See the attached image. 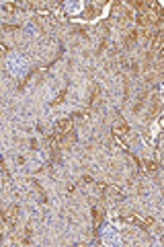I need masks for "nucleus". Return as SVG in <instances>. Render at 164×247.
I'll list each match as a JSON object with an SVG mask.
<instances>
[{"label":"nucleus","instance_id":"1","mask_svg":"<svg viewBox=\"0 0 164 247\" xmlns=\"http://www.w3.org/2000/svg\"><path fill=\"white\" fill-rule=\"evenodd\" d=\"M17 214H19L17 206H10L8 210H2V216H4V220H6L8 225H15V220H17Z\"/></svg>","mask_w":164,"mask_h":247},{"label":"nucleus","instance_id":"2","mask_svg":"<svg viewBox=\"0 0 164 247\" xmlns=\"http://www.w3.org/2000/svg\"><path fill=\"white\" fill-rule=\"evenodd\" d=\"M160 43H162V35H160V33H156V35H154V39H152V47H154V50H158V47H160Z\"/></svg>","mask_w":164,"mask_h":247},{"label":"nucleus","instance_id":"3","mask_svg":"<svg viewBox=\"0 0 164 247\" xmlns=\"http://www.w3.org/2000/svg\"><path fill=\"white\" fill-rule=\"evenodd\" d=\"M135 37H138V35H135V33H131V35H127V39H125V45H127V47H129V45H131V43H133V39H135Z\"/></svg>","mask_w":164,"mask_h":247},{"label":"nucleus","instance_id":"4","mask_svg":"<svg viewBox=\"0 0 164 247\" xmlns=\"http://www.w3.org/2000/svg\"><path fill=\"white\" fill-rule=\"evenodd\" d=\"M146 167H148V169H150V171H156V167H158V165L154 163V161H150V163L146 165Z\"/></svg>","mask_w":164,"mask_h":247}]
</instances>
